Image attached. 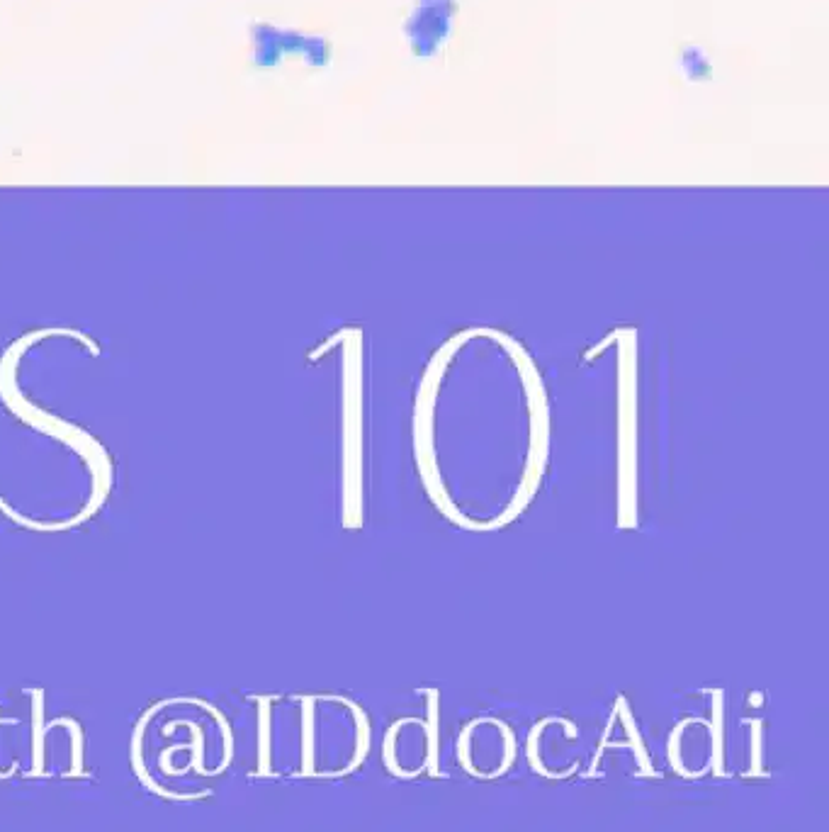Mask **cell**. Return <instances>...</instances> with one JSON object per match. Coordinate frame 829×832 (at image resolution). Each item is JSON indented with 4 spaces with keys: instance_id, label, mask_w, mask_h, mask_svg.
<instances>
[{
    "instance_id": "6da1fadb",
    "label": "cell",
    "mask_w": 829,
    "mask_h": 832,
    "mask_svg": "<svg viewBox=\"0 0 829 832\" xmlns=\"http://www.w3.org/2000/svg\"><path fill=\"white\" fill-rule=\"evenodd\" d=\"M479 431H482V434H494V429L489 431V424H487V421H484L482 426H479V424H477V426H472V429H470V434H472V436H465V448H470V443L475 441V438H479ZM482 438H484V443H482V446H484V453H496V443H494V438H492V436H482Z\"/></svg>"
}]
</instances>
